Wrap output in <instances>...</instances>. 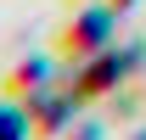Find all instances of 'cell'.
<instances>
[{"mask_svg":"<svg viewBox=\"0 0 146 140\" xmlns=\"http://www.w3.org/2000/svg\"><path fill=\"white\" fill-rule=\"evenodd\" d=\"M107 34H112V11H84V22L62 34V56H73V62H79V56H90Z\"/></svg>","mask_w":146,"mask_h":140,"instance_id":"6da1fadb","label":"cell"},{"mask_svg":"<svg viewBox=\"0 0 146 140\" xmlns=\"http://www.w3.org/2000/svg\"><path fill=\"white\" fill-rule=\"evenodd\" d=\"M45 79H51V67H45V62H34V67H17V73H11V90H17V95H28V106H34L39 90H45Z\"/></svg>","mask_w":146,"mask_h":140,"instance_id":"7a4b0ae2","label":"cell"},{"mask_svg":"<svg viewBox=\"0 0 146 140\" xmlns=\"http://www.w3.org/2000/svg\"><path fill=\"white\" fill-rule=\"evenodd\" d=\"M34 106H0V140H23L28 129H34V118H28Z\"/></svg>","mask_w":146,"mask_h":140,"instance_id":"3957f363","label":"cell"},{"mask_svg":"<svg viewBox=\"0 0 146 140\" xmlns=\"http://www.w3.org/2000/svg\"><path fill=\"white\" fill-rule=\"evenodd\" d=\"M112 6H129V0H112Z\"/></svg>","mask_w":146,"mask_h":140,"instance_id":"277c9868","label":"cell"}]
</instances>
